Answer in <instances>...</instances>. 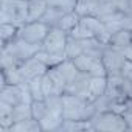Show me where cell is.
Returning a JSON list of instances; mask_svg holds the SVG:
<instances>
[{
  "mask_svg": "<svg viewBox=\"0 0 132 132\" xmlns=\"http://www.w3.org/2000/svg\"><path fill=\"white\" fill-rule=\"evenodd\" d=\"M65 13H62L61 10H57V8H54V6H48V10L45 11V14L42 16V22L44 23H47L50 28L51 27H57L59 25V22H61V19H62V16H64Z\"/></svg>",
  "mask_w": 132,
  "mask_h": 132,
  "instance_id": "44dd1931",
  "label": "cell"
},
{
  "mask_svg": "<svg viewBox=\"0 0 132 132\" xmlns=\"http://www.w3.org/2000/svg\"><path fill=\"white\" fill-rule=\"evenodd\" d=\"M95 115V109L86 98L64 93L62 95V117L64 120H79L87 121Z\"/></svg>",
  "mask_w": 132,
  "mask_h": 132,
  "instance_id": "7a4b0ae2",
  "label": "cell"
},
{
  "mask_svg": "<svg viewBox=\"0 0 132 132\" xmlns=\"http://www.w3.org/2000/svg\"><path fill=\"white\" fill-rule=\"evenodd\" d=\"M109 45L124 53L132 45V31L126 30V28H121V30L112 33L110 37H109Z\"/></svg>",
  "mask_w": 132,
  "mask_h": 132,
  "instance_id": "7c38bea8",
  "label": "cell"
},
{
  "mask_svg": "<svg viewBox=\"0 0 132 132\" xmlns=\"http://www.w3.org/2000/svg\"><path fill=\"white\" fill-rule=\"evenodd\" d=\"M81 130H93L90 120L79 121V120H64L57 132H81Z\"/></svg>",
  "mask_w": 132,
  "mask_h": 132,
  "instance_id": "2e32d148",
  "label": "cell"
},
{
  "mask_svg": "<svg viewBox=\"0 0 132 132\" xmlns=\"http://www.w3.org/2000/svg\"><path fill=\"white\" fill-rule=\"evenodd\" d=\"M48 3L57 10H61L62 13H72L76 10L78 0H48Z\"/></svg>",
  "mask_w": 132,
  "mask_h": 132,
  "instance_id": "cb8c5ba5",
  "label": "cell"
},
{
  "mask_svg": "<svg viewBox=\"0 0 132 132\" xmlns=\"http://www.w3.org/2000/svg\"><path fill=\"white\" fill-rule=\"evenodd\" d=\"M28 86H30V92H31L33 100H45L44 92H42V76L28 81Z\"/></svg>",
  "mask_w": 132,
  "mask_h": 132,
  "instance_id": "d4e9b609",
  "label": "cell"
},
{
  "mask_svg": "<svg viewBox=\"0 0 132 132\" xmlns=\"http://www.w3.org/2000/svg\"><path fill=\"white\" fill-rule=\"evenodd\" d=\"M13 107L11 104L0 101V132H10L11 126L14 124L13 118Z\"/></svg>",
  "mask_w": 132,
  "mask_h": 132,
  "instance_id": "9a60e30c",
  "label": "cell"
},
{
  "mask_svg": "<svg viewBox=\"0 0 132 132\" xmlns=\"http://www.w3.org/2000/svg\"><path fill=\"white\" fill-rule=\"evenodd\" d=\"M39 50H42L40 44H30L22 37H17L10 44L2 45L0 65H2V69H16L27 59L33 57Z\"/></svg>",
  "mask_w": 132,
  "mask_h": 132,
  "instance_id": "6da1fadb",
  "label": "cell"
},
{
  "mask_svg": "<svg viewBox=\"0 0 132 132\" xmlns=\"http://www.w3.org/2000/svg\"><path fill=\"white\" fill-rule=\"evenodd\" d=\"M69 39V33H65L59 27H51L47 37L42 42V50L53 53V54H65V44Z\"/></svg>",
  "mask_w": 132,
  "mask_h": 132,
  "instance_id": "ba28073f",
  "label": "cell"
},
{
  "mask_svg": "<svg viewBox=\"0 0 132 132\" xmlns=\"http://www.w3.org/2000/svg\"><path fill=\"white\" fill-rule=\"evenodd\" d=\"M13 118H14V123H16V121H22V120L33 118L31 103H20V104H16V106L13 107Z\"/></svg>",
  "mask_w": 132,
  "mask_h": 132,
  "instance_id": "7402d4cb",
  "label": "cell"
},
{
  "mask_svg": "<svg viewBox=\"0 0 132 132\" xmlns=\"http://www.w3.org/2000/svg\"><path fill=\"white\" fill-rule=\"evenodd\" d=\"M65 57L67 59H75L76 56L82 54L84 50H82V44H81V39H76L73 36L69 34V39H67V44H65Z\"/></svg>",
  "mask_w": 132,
  "mask_h": 132,
  "instance_id": "d6986e66",
  "label": "cell"
},
{
  "mask_svg": "<svg viewBox=\"0 0 132 132\" xmlns=\"http://www.w3.org/2000/svg\"><path fill=\"white\" fill-rule=\"evenodd\" d=\"M107 90V76H92L89 90H87V101H95L103 96Z\"/></svg>",
  "mask_w": 132,
  "mask_h": 132,
  "instance_id": "4fadbf2b",
  "label": "cell"
},
{
  "mask_svg": "<svg viewBox=\"0 0 132 132\" xmlns=\"http://www.w3.org/2000/svg\"><path fill=\"white\" fill-rule=\"evenodd\" d=\"M47 72H48V67L42 61H39L36 56L27 59L25 62H22L19 65V73H20V76H22V79L25 82H28V81H31L34 78L44 76Z\"/></svg>",
  "mask_w": 132,
  "mask_h": 132,
  "instance_id": "30bf717a",
  "label": "cell"
},
{
  "mask_svg": "<svg viewBox=\"0 0 132 132\" xmlns=\"http://www.w3.org/2000/svg\"><path fill=\"white\" fill-rule=\"evenodd\" d=\"M28 22L40 20L45 11L48 10V0H28Z\"/></svg>",
  "mask_w": 132,
  "mask_h": 132,
  "instance_id": "5bb4252c",
  "label": "cell"
},
{
  "mask_svg": "<svg viewBox=\"0 0 132 132\" xmlns=\"http://www.w3.org/2000/svg\"><path fill=\"white\" fill-rule=\"evenodd\" d=\"M123 28L130 30L132 31V5L124 11V17H123Z\"/></svg>",
  "mask_w": 132,
  "mask_h": 132,
  "instance_id": "4316f807",
  "label": "cell"
},
{
  "mask_svg": "<svg viewBox=\"0 0 132 132\" xmlns=\"http://www.w3.org/2000/svg\"><path fill=\"white\" fill-rule=\"evenodd\" d=\"M48 31H50V27L47 23H44L42 20H33V22H27L25 25L20 27L19 37H22L23 40H27L30 44H40L42 45Z\"/></svg>",
  "mask_w": 132,
  "mask_h": 132,
  "instance_id": "52a82bcc",
  "label": "cell"
},
{
  "mask_svg": "<svg viewBox=\"0 0 132 132\" xmlns=\"http://www.w3.org/2000/svg\"><path fill=\"white\" fill-rule=\"evenodd\" d=\"M90 75L89 73H84V72H79L67 86L65 89V93H70V95H76V96H81V98H86L87 100V90H89V84H90Z\"/></svg>",
  "mask_w": 132,
  "mask_h": 132,
  "instance_id": "8fae6325",
  "label": "cell"
},
{
  "mask_svg": "<svg viewBox=\"0 0 132 132\" xmlns=\"http://www.w3.org/2000/svg\"><path fill=\"white\" fill-rule=\"evenodd\" d=\"M72 61L79 72L89 73L90 76H107V70L103 62V57H92V56L82 53Z\"/></svg>",
  "mask_w": 132,
  "mask_h": 132,
  "instance_id": "8992f818",
  "label": "cell"
},
{
  "mask_svg": "<svg viewBox=\"0 0 132 132\" xmlns=\"http://www.w3.org/2000/svg\"><path fill=\"white\" fill-rule=\"evenodd\" d=\"M31 112H33V118L36 120H42L47 113H48V104L45 100H33L31 101Z\"/></svg>",
  "mask_w": 132,
  "mask_h": 132,
  "instance_id": "603a6c76",
  "label": "cell"
},
{
  "mask_svg": "<svg viewBox=\"0 0 132 132\" xmlns=\"http://www.w3.org/2000/svg\"><path fill=\"white\" fill-rule=\"evenodd\" d=\"M123 117H124V120H126V123H127V130H132V107L127 109V110L123 113Z\"/></svg>",
  "mask_w": 132,
  "mask_h": 132,
  "instance_id": "f1b7e54d",
  "label": "cell"
},
{
  "mask_svg": "<svg viewBox=\"0 0 132 132\" xmlns=\"http://www.w3.org/2000/svg\"><path fill=\"white\" fill-rule=\"evenodd\" d=\"M123 90H124L126 98L132 101V79H127L123 76Z\"/></svg>",
  "mask_w": 132,
  "mask_h": 132,
  "instance_id": "83f0119b",
  "label": "cell"
},
{
  "mask_svg": "<svg viewBox=\"0 0 132 132\" xmlns=\"http://www.w3.org/2000/svg\"><path fill=\"white\" fill-rule=\"evenodd\" d=\"M93 130H106V132H123L127 130V123L123 115L112 112V110H104V112H96L90 118Z\"/></svg>",
  "mask_w": 132,
  "mask_h": 132,
  "instance_id": "277c9868",
  "label": "cell"
},
{
  "mask_svg": "<svg viewBox=\"0 0 132 132\" xmlns=\"http://www.w3.org/2000/svg\"><path fill=\"white\" fill-rule=\"evenodd\" d=\"M25 2H28V0H25Z\"/></svg>",
  "mask_w": 132,
  "mask_h": 132,
  "instance_id": "4dcf8cb0",
  "label": "cell"
},
{
  "mask_svg": "<svg viewBox=\"0 0 132 132\" xmlns=\"http://www.w3.org/2000/svg\"><path fill=\"white\" fill-rule=\"evenodd\" d=\"M127 57L123 51L110 47L109 44L104 47V51H103V62L106 65V70H107V75H121V70L124 67Z\"/></svg>",
  "mask_w": 132,
  "mask_h": 132,
  "instance_id": "9c48e42d",
  "label": "cell"
},
{
  "mask_svg": "<svg viewBox=\"0 0 132 132\" xmlns=\"http://www.w3.org/2000/svg\"><path fill=\"white\" fill-rule=\"evenodd\" d=\"M124 54H126V57H127L129 61H132V45H130V48H127V50L124 51Z\"/></svg>",
  "mask_w": 132,
  "mask_h": 132,
  "instance_id": "f546056e",
  "label": "cell"
},
{
  "mask_svg": "<svg viewBox=\"0 0 132 132\" xmlns=\"http://www.w3.org/2000/svg\"><path fill=\"white\" fill-rule=\"evenodd\" d=\"M0 101H5L11 106L20 104V103H31L33 96H31L28 82L6 84L3 87H0Z\"/></svg>",
  "mask_w": 132,
  "mask_h": 132,
  "instance_id": "5b68a950",
  "label": "cell"
},
{
  "mask_svg": "<svg viewBox=\"0 0 132 132\" xmlns=\"http://www.w3.org/2000/svg\"><path fill=\"white\" fill-rule=\"evenodd\" d=\"M28 22V3L25 0H0V23L22 27Z\"/></svg>",
  "mask_w": 132,
  "mask_h": 132,
  "instance_id": "3957f363",
  "label": "cell"
},
{
  "mask_svg": "<svg viewBox=\"0 0 132 132\" xmlns=\"http://www.w3.org/2000/svg\"><path fill=\"white\" fill-rule=\"evenodd\" d=\"M10 132H42V126L40 121L36 118H28V120H22V121H16Z\"/></svg>",
  "mask_w": 132,
  "mask_h": 132,
  "instance_id": "e0dca14e",
  "label": "cell"
},
{
  "mask_svg": "<svg viewBox=\"0 0 132 132\" xmlns=\"http://www.w3.org/2000/svg\"><path fill=\"white\" fill-rule=\"evenodd\" d=\"M79 20H81V16L76 13V11H72V13H65L64 16H62V19H61V22H59V28L61 30H64L65 33H72V30L79 23Z\"/></svg>",
  "mask_w": 132,
  "mask_h": 132,
  "instance_id": "ffe728a7",
  "label": "cell"
},
{
  "mask_svg": "<svg viewBox=\"0 0 132 132\" xmlns=\"http://www.w3.org/2000/svg\"><path fill=\"white\" fill-rule=\"evenodd\" d=\"M42 92H44V96H45V98H47V96H51V95H61L59 90L56 89L54 82L51 81V78H50L47 73L42 76Z\"/></svg>",
  "mask_w": 132,
  "mask_h": 132,
  "instance_id": "484cf974",
  "label": "cell"
},
{
  "mask_svg": "<svg viewBox=\"0 0 132 132\" xmlns=\"http://www.w3.org/2000/svg\"><path fill=\"white\" fill-rule=\"evenodd\" d=\"M20 27L14 23H0V37H2V45H6L19 37Z\"/></svg>",
  "mask_w": 132,
  "mask_h": 132,
  "instance_id": "ac0fdd59",
  "label": "cell"
}]
</instances>
